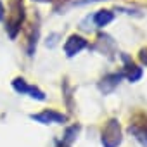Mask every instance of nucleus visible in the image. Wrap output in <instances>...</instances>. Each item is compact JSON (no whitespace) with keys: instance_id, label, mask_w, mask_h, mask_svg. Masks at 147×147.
Instances as JSON below:
<instances>
[{"instance_id":"obj_14","label":"nucleus","mask_w":147,"mask_h":147,"mask_svg":"<svg viewBox=\"0 0 147 147\" xmlns=\"http://www.w3.org/2000/svg\"><path fill=\"white\" fill-rule=\"evenodd\" d=\"M36 2H50V0H36Z\"/></svg>"},{"instance_id":"obj_12","label":"nucleus","mask_w":147,"mask_h":147,"mask_svg":"<svg viewBox=\"0 0 147 147\" xmlns=\"http://www.w3.org/2000/svg\"><path fill=\"white\" fill-rule=\"evenodd\" d=\"M4 16H5V7H4V4L0 2V21L4 19Z\"/></svg>"},{"instance_id":"obj_5","label":"nucleus","mask_w":147,"mask_h":147,"mask_svg":"<svg viewBox=\"0 0 147 147\" xmlns=\"http://www.w3.org/2000/svg\"><path fill=\"white\" fill-rule=\"evenodd\" d=\"M30 118L42 123V125H52V123H64L66 121V116L54 111V109H45V111H42L38 114H31Z\"/></svg>"},{"instance_id":"obj_11","label":"nucleus","mask_w":147,"mask_h":147,"mask_svg":"<svg viewBox=\"0 0 147 147\" xmlns=\"http://www.w3.org/2000/svg\"><path fill=\"white\" fill-rule=\"evenodd\" d=\"M138 59H140V62H142L144 66H147V47L140 50V54H138Z\"/></svg>"},{"instance_id":"obj_13","label":"nucleus","mask_w":147,"mask_h":147,"mask_svg":"<svg viewBox=\"0 0 147 147\" xmlns=\"http://www.w3.org/2000/svg\"><path fill=\"white\" fill-rule=\"evenodd\" d=\"M57 147H69V145H67V144H64V142H59V144H57Z\"/></svg>"},{"instance_id":"obj_6","label":"nucleus","mask_w":147,"mask_h":147,"mask_svg":"<svg viewBox=\"0 0 147 147\" xmlns=\"http://www.w3.org/2000/svg\"><path fill=\"white\" fill-rule=\"evenodd\" d=\"M121 78H123V73H113V75L104 76V78L100 80V83H99V90H100L104 95L111 94V92H113V90L119 85Z\"/></svg>"},{"instance_id":"obj_2","label":"nucleus","mask_w":147,"mask_h":147,"mask_svg":"<svg viewBox=\"0 0 147 147\" xmlns=\"http://www.w3.org/2000/svg\"><path fill=\"white\" fill-rule=\"evenodd\" d=\"M102 145L104 147H118L123 140V133H121V126L118 119H109L107 125L102 130Z\"/></svg>"},{"instance_id":"obj_10","label":"nucleus","mask_w":147,"mask_h":147,"mask_svg":"<svg viewBox=\"0 0 147 147\" xmlns=\"http://www.w3.org/2000/svg\"><path fill=\"white\" fill-rule=\"evenodd\" d=\"M78 131H80V126L78 125H73V126H69L67 130H66V135H64V138H62V142L64 144H71L73 140L76 138V135H78Z\"/></svg>"},{"instance_id":"obj_9","label":"nucleus","mask_w":147,"mask_h":147,"mask_svg":"<svg viewBox=\"0 0 147 147\" xmlns=\"http://www.w3.org/2000/svg\"><path fill=\"white\" fill-rule=\"evenodd\" d=\"M123 76H126L128 82H138L142 78V67H138L135 64H126V67L123 71Z\"/></svg>"},{"instance_id":"obj_8","label":"nucleus","mask_w":147,"mask_h":147,"mask_svg":"<svg viewBox=\"0 0 147 147\" xmlns=\"http://www.w3.org/2000/svg\"><path fill=\"white\" fill-rule=\"evenodd\" d=\"M113 19H114V14H113L111 11H99V12H95V16H94V23H95L97 28L107 26Z\"/></svg>"},{"instance_id":"obj_3","label":"nucleus","mask_w":147,"mask_h":147,"mask_svg":"<svg viewBox=\"0 0 147 147\" xmlns=\"http://www.w3.org/2000/svg\"><path fill=\"white\" fill-rule=\"evenodd\" d=\"M88 42L83 38V36H78V35H71L66 43H64V52L67 57H75L76 54H80L83 49H87Z\"/></svg>"},{"instance_id":"obj_1","label":"nucleus","mask_w":147,"mask_h":147,"mask_svg":"<svg viewBox=\"0 0 147 147\" xmlns=\"http://www.w3.org/2000/svg\"><path fill=\"white\" fill-rule=\"evenodd\" d=\"M23 21H24V5H23V0H12L9 14H7V26H5V30H7V33H9L11 38L18 36Z\"/></svg>"},{"instance_id":"obj_7","label":"nucleus","mask_w":147,"mask_h":147,"mask_svg":"<svg viewBox=\"0 0 147 147\" xmlns=\"http://www.w3.org/2000/svg\"><path fill=\"white\" fill-rule=\"evenodd\" d=\"M130 131L135 135V138L147 145V123H133L130 125Z\"/></svg>"},{"instance_id":"obj_4","label":"nucleus","mask_w":147,"mask_h":147,"mask_svg":"<svg viewBox=\"0 0 147 147\" xmlns=\"http://www.w3.org/2000/svg\"><path fill=\"white\" fill-rule=\"evenodd\" d=\"M12 87H14V90H16L18 94H30V97H33V99H36V100H45V94H43L40 88H36V87H33V85H28L23 78H16V80L12 82Z\"/></svg>"}]
</instances>
